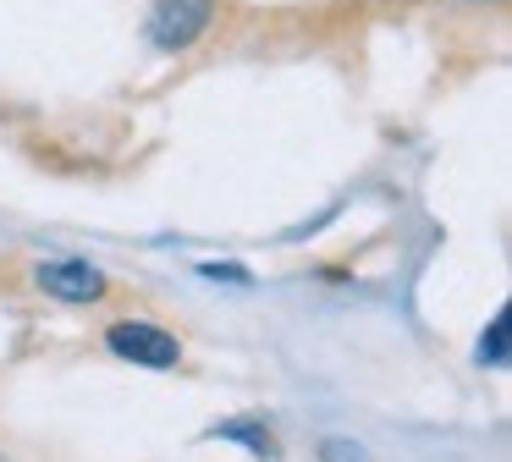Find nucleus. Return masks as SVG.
Masks as SVG:
<instances>
[{
  "instance_id": "4",
  "label": "nucleus",
  "mask_w": 512,
  "mask_h": 462,
  "mask_svg": "<svg viewBox=\"0 0 512 462\" xmlns=\"http://www.w3.org/2000/svg\"><path fill=\"white\" fill-rule=\"evenodd\" d=\"M215 435H237V440H248L254 451H276L270 429H259V424H226V429H215Z\"/></svg>"
},
{
  "instance_id": "2",
  "label": "nucleus",
  "mask_w": 512,
  "mask_h": 462,
  "mask_svg": "<svg viewBox=\"0 0 512 462\" xmlns=\"http://www.w3.org/2000/svg\"><path fill=\"white\" fill-rule=\"evenodd\" d=\"M34 286L45 297H56V303H105V297H111L105 270H94V264H83V259H45V264H34Z\"/></svg>"
},
{
  "instance_id": "3",
  "label": "nucleus",
  "mask_w": 512,
  "mask_h": 462,
  "mask_svg": "<svg viewBox=\"0 0 512 462\" xmlns=\"http://www.w3.org/2000/svg\"><path fill=\"white\" fill-rule=\"evenodd\" d=\"M210 22H215V0H155V11H149V39L160 50H188Z\"/></svg>"
},
{
  "instance_id": "1",
  "label": "nucleus",
  "mask_w": 512,
  "mask_h": 462,
  "mask_svg": "<svg viewBox=\"0 0 512 462\" xmlns=\"http://www.w3.org/2000/svg\"><path fill=\"white\" fill-rule=\"evenodd\" d=\"M105 347L116 358L138 363V369H177L182 363V341L166 325H155V319H116V325H105Z\"/></svg>"
},
{
  "instance_id": "5",
  "label": "nucleus",
  "mask_w": 512,
  "mask_h": 462,
  "mask_svg": "<svg viewBox=\"0 0 512 462\" xmlns=\"http://www.w3.org/2000/svg\"><path fill=\"white\" fill-rule=\"evenodd\" d=\"M320 457H325V462H364V451H358V446H347V440H325V446H320Z\"/></svg>"
}]
</instances>
